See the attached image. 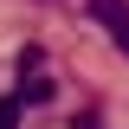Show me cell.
<instances>
[{"label": "cell", "instance_id": "cell-1", "mask_svg": "<svg viewBox=\"0 0 129 129\" xmlns=\"http://www.w3.org/2000/svg\"><path fill=\"white\" fill-rule=\"evenodd\" d=\"M84 13H90L103 32H110V45L129 58V0H84Z\"/></svg>", "mask_w": 129, "mask_h": 129}, {"label": "cell", "instance_id": "cell-2", "mask_svg": "<svg viewBox=\"0 0 129 129\" xmlns=\"http://www.w3.org/2000/svg\"><path fill=\"white\" fill-rule=\"evenodd\" d=\"M45 97H52V78H39V71L19 78V103H45Z\"/></svg>", "mask_w": 129, "mask_h": 129}, {"label": "cell", "instance_id": "cell-3", "mask_svg": "<svg viewBox=\"0 0 129 129\" xmlns=\"http://www.w3.org/2000/svg\"><path fill=\"white\" fill-rule=\"evenodd\" d=\"M19 123V97H7V103H0V129H13Z\"/></svg>", "mask_w": 129, "mask_h": 129}]
</instances>
